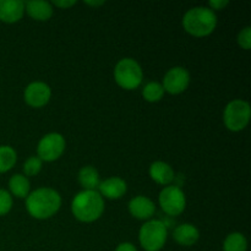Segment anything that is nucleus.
Returning a JSON list of instances; mask_svg holds the SVG:
<instances>
[{"instance_id":"9d476101","label":"nucleus","mask_w":251,"mask_h":251,"mask_svg":"<svg viewBox=\"0 0 251 251\" xmlns=\"http://www.w3.org/2000/svg\"><path fill=\"white\" fill-rule=\"evenodd\" d=\"M51 98V88L43 81L31 82L24 91V100L32 108H43Z\"/></svg>"},{"instance_id":"f03ea898","label":"nucleus","mask_w":251,"mask_h":251,"mask_svg":"<svg viewBox=\"0 0 251 251\" xmlns=\"http://www.w3.org/2000/svg\"><path fill=\"white\" fill-rule=\"evenodd\" d=\"M104 199L97 190H82L71 201L73 216L82 223L96 222L104 212Z\"/></svg>"},{"instance_id":"f3484780","label":"nucleus","mask_w":251,"mask_h":251,"mask_svg":"<svg viewBox=\"0 0 251 251\" xmlns=\"http://www.w3.org/2000/svg\"><path fill=\"white\" fill-rule=\"evenodd\" d=\"M78 184L83 190H97L100 186V173L93 166H85L78 171Z\"/></svg>"},{"instance_id":"393cba45","label":"nucleus","mask_w":251,"mask_h":251,"mask_svg":"<svg viewBox=\"0 0 251 251\" xmlns=\"http://www.w3.org/2000/svg\"><path fill=\"white\" fill-rule=\"evenodd\" d=\"M229 5V1L228 0H210L208 1V9H211L212 11H221L225 7H227Z\"/></svg>"},{"instance_id":"b1692460","label":"nucleus","mask_w":251,"mask_h":251,"mask_svg":"<svg viewBox=\"0 0 251 251\" xmlns=\"http://www.w3.org/2000/svg\"><path fill=\"white\" fill-rule=\"evenodd\" d=\"M237 42L238 46L240 47L244 50H249L251 48V27L247 26L239 31L237 36Z\"/></svg>"},{"instance_id":"20e7f679","label":"nucleus","mask_w":251,"mask_h":251,"mask_svg":"<svg viewBox=\"0 0 251 251\" xmlns=\"http://www.w3.org/2000/svg\"><path fill=\"white\" fill-rule=\"evenodd\" d=\"M168 239V228L161 220L146 221L139 230V243L145 251H159Z\"/></svg>"},{"instance_id":"f8f14e48","label":"nucleus","mask_w":251,"mask_h":251,"mask_svg":"<svg viewBox=\"0 0 251 251\" xmlns=\"http://www.w3.org/2000/svg\"><path fill=\"white\" fill-rule=\"evenodd\" d=\"M103 199L108 200H119L126 194L127 184L120 176H110L105 180L100 181L97 189Z\"/></svg>"},{"instance_id":"6e6552de","label":"nucleus","mask_w":251,"mask_h":251,"mask_svg":"<svg viewBox=\"0 0 251 251\" xmlns=\"http://www.w3.org/2000/svg\"><path fill=\"white\" fill-rule=\"evenodd\" d=\"M65 137L59 132L46 134L37 145V157L42 162H54L65 152Z\"/></svg>"},{"instance_id":"39448f33","label":"nucleus","mask_w":251,"mask_h":251,"mask_svg":"<svg viewBox=\"0 0 251 251\" xmlns=\"http://www.w3.org/2000/svg\"><path fill=\"white\" fill-rule=\"evenodd\" d=\"M114 80L119 87L126 91L136 90L144 80V71L139 61L132 58H123L114 68Z\"/></svg>"},{"instance_id":"4be33fe9","label":"nucleus","mask_w":251,"mask_h":251,"mask_svg":"<svg viewBox=\"0 0 251 251\" xmlns=\"http://www.w3.org/2000/svg\"><path fill=\"white\" fill-rule=\"evenodd\" d=\"M42 167H43V162L38 158L37 156H31L26 162L24 163V176H36L37 174L41 173Z\"/></svg>"},{"instance_id":"f257e3e1","label":"nucleus","mask_w":251,"mask_h":251,"mask_svg":"<svg viewBox=\"0 0 251 251\" xmlns=\"http://www.w3.org/2000/svg\"><path fill=\"white\" fill-rule=\"evenodd\" d=\"M61 207V196L53 188H38L26 198V210L36 220H49Z\"/></svg>"},{"instance_id":"a211bd4d","label":"nucleus","mask_w":251,"mask_h":251,"mask_svg":"<svg viewBox=\"0 0 251 251\" xmlns=\"http://www.w3.org/2000/svg\"><path fill=\"white\" fill-rule=\"evenodd\" d=\"M9 193L17 199H26L31 193L29 179L24 174H14L9 179Z\"/></svg>"},{"instance_id":"1a4fd4ad","label":"nucleus","mask_w":251,"mask_h":251,"mask_svg":"<svg viewBox=\"0 0 251 251\" xmlns=\"http://www.w3.org/2000/svg\"><path fill=\"white\" fill-rule=\"evenodd\" d=\"M189 85H190V73L183 66H173L169 69L162 81L164 92L174 96L185 92Z\"/></svg>"},{"instance_id":"423d86ee","label":"nucleus","mask_w":251,"mask_h":251,"mask_svg":"<svg viewBox=\"0 0 251 251\" xmlns=\"http://www.w3.org/2000/svg\"><path fill=\"white\" fill-rule=\"evenodd\" d=\"M250 118V104L244 100H230L223 110V123L232 132L243 131L249 124Z\"/></svg>"},{"instance_id":"a878e982","label":"nucleus","mask_w":251,"mask_h":251,"mask_svg":"<svg viewBox=\"0 0 251 251\" xmlns=\"http://www.w3.org/2000/svg\"><path fill=\"white\" fill-rule=\"evenodd\" d=\"M77 4V1L76 0H54L53 2H51V5L55 7H60V9H70L71 6H74V5Z\"/></svg>"},{"instance_id":"9b49d317","label":"nucleus","mask_w":251,"mask_h":251,"mask_svg":"<svg viewBox=\"0 0 251 251\" xmlns=\"http://www.w3.org/2000/svg\"><path fill=\"white\" fill-rule=\"evenodd\" d=\"M129 213L139 221H150L156 212V205L150 198L144 195H137L132 198L127 203Z\"/></svg>"},{"instance_id":"ddd939ff","label":"nucleus","mask_w":251,"mask_h":251,"mask_svg":"<svg viewBox=\"0 0 251 251\" xmlns=\"http://www.w3.org/2000/svg\"><path fill=\"white\" fill-rule=\"evenodd\" d=\"M25 15V1L22 0H0V21L16 24Z\"/></svg>"},{"instance_id":"5701e85b","label":"nucleus","mask_w":251,"mask_h":251,"mask_svg":"<svg viewBox=\"0 0 251 251\" xmlns=\"http://www.w3.org/2000/svg\"><path fill=\"white\" fill-rule=\"evenodd\" d=\"M14 205V199L11 194L5 189H0V217L7 215Z\"/></svg>"},{"instance_id":"7ed1b4c3","label":"nucleus","mask_w":251,"mask_h":251,"mask_svg":"<svg viewBox=\"0 0 251 251\" xmlns=\"http://www.w3.org/2000/svg\"><path fill=\"white\" fill-rule=\"evenodd\" d=\"M217 15L207 6H195L184 14L181 25L186 33L193 37H207L217 27Z\"/></svg>"},{"instance_id":"dca6fc26","label":"nucleus","mask_w":251,"mask_h":251,"mask_svg":"<svg viewBox=\"0 0 251 251\" xmlns=\"http://www.w3.org/2000/svg\"><path fill=\"white\" fill-rule=\"evenodd\" d=\"M173 239L181 247H193L200 239V230L191 223H183L174 229Z\"/></svg>"},{"instance_id":"cd10ccee","label":"nucleus","mask_w":251,"mask_h":251,"mask_svg":"<svg viewBox=\"0 0 251 251\" xmlns=\"http://www.w3.org/2000/svg\"><path fill=\"white\" fill-rule=\"evenodd\" d=\"M105 1H85L86 5H88V6H93V7H97V6H100V5H104Z\"/></svg>"},{"instance_id":"2eb2a0df","label":"nucleus","mask_w":251,"mask_h":251,"mask_svg":"<svg viewBox=\"0 0 251 251\" xmlns=\"http://www.w3.org/2000/svg\"><path fill=\"white\" fill-rule=\"evenodd\" d=\"M150 178L154 181V183L159 184V185L168 186L171 185L172 181L176 178V173H174L173 168L171 164L163 161H156L150 166L149 169Z\"/></svg>"},{"instance_id":"6ab92c4d","label":"nucleus","mask_w":251,"mask_h":251,"mask_svg":"<svg viewBox=\"0 0 251 251\" xmlns=\"http://www.w3.org/2000/svg\"><path fill=\"white\" fill-rule=\"evenodd\" d=\"M223 251H248V239L243 233L232 232L223 242Z\"/></svg>"},{"instance_id":"bb28decb","label":"nucleus","mask_w":251,"mask_h":251,"mask_svg":"<svg viewBox=\"0 0 251 251\" xmlns=\"http://www.w3.org/2000/svg\"><path fill=\"white\" fill-rule=\"evenodd\" d=\"M114 251H137V248L135 247L132 243L124 242V243H120V244L115 248Z\"/></svg>"},{"instance_id":"412c9836","label":"nucleus","mask_w":251,"mask_h":251,"mask_svg":"<svg viewBox=\"0 0 251 251\" xmlns=\"http://www.w3.org/2000/svg\"><path fill=\"white\" fill-rule=\"evenodd\" d=\"M164 93L166 92L163 90V86H162L161 82H157V81L147 82L142 88V97L150 103L159 102L163 98Z\"/></svg>"},{"instance_id":"aec40b11","label":"nucleus","mask_w":251,"mask_h":251,"mask_svg":"<svg viewBox=\"0 0 251 251\" xmlns=\"http://www.w3.org/2000/svg\"><path fill=\"white\" fill-rule=\"evenodd\" d=\"M17 162V153L9 145L0 146V174L11 171Z\"/></svg>"},{"instance_id":"0eeeda50","label":"nucleus","mask_w":251,"mask_h":251,"mask_svg":"<svg viewBox=\"0 0 251 251\" xmlns=\"http://www.w3.org/2000/svg\"><path fill=\"white\" fill-rule=\"evenodd\" d=\"M158 203L166 215L176 217L186 208L185 193L176 185L164 186L158 195Z\"/></svg>"},{"instance_id":"4468645a","label":"nucleus","mask_w":251,"mask_h":251,"mask_svg":"<svg viewBox=\"0 0 251 251\" xmlns=\"http://www.w3.org/2000/svg\"><path fill=\"white\" fill-rule=\"evenodd\" d=\"M25 12H27L31 19L39 22H46L53 16V5L49 1H42V0H31L25 1Z\"/></svg>"}]
</instances>
